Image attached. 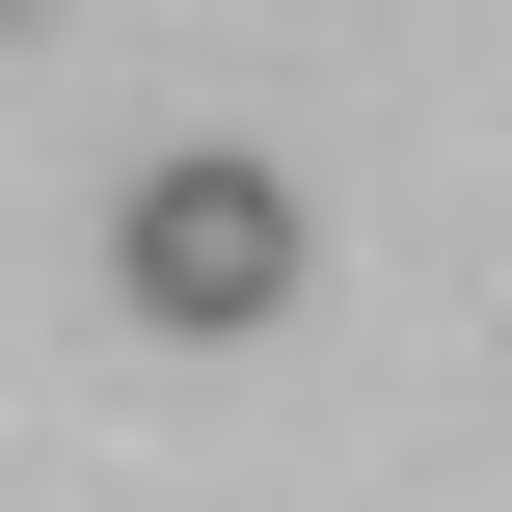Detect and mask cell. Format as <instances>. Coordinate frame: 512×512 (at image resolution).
<instances>
[{
	"label": "cell",
	"mask_w": 512,
	"mask_h": 512,
	"mask_svg": "<svg viewBox=\"0 0 512 512\" xmlns=\"http://www.w3.org/2000/svg\"><path fill=\"white\" fill-rule=\"evenodd\" d=\"M108 297H135L162 351H243V324H297V162H243V135L135 162V216H108Z\"/></svg>",
	"instance_id": "cell-1"
}]
</instances>
